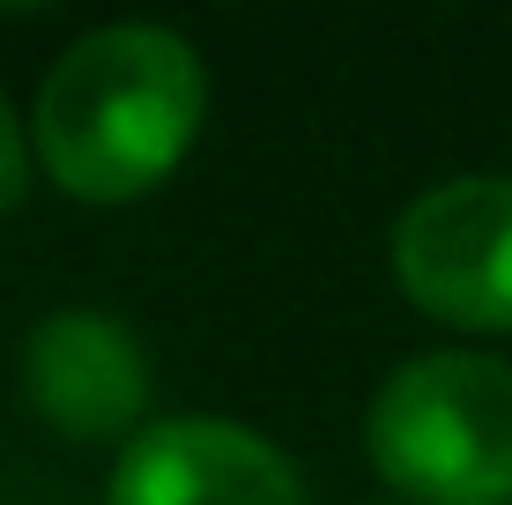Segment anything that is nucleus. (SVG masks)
Instances as JSON below:
<instances>
[{
	"label": "nucleus",
	"instance_id": "1",
	"mask_svg": "<svg viewBox=\"0 0 512 505\" xmlns=\"http://www.w3.org/2000/svg\"><path fill=\"white\" fill-rule=\"evenodd\" d=\"M208 112L201 52L164 23H104L52 60L30 104V156L75 201H134L186 164Z\"/></svg>",
	"mask_w": 512,
	"mask_h": 505
},
{
	"label": "nucleus",
	"instance_id": "2",
	"mask_svg": "<svg viewBox=\"0 0 512 505\" xmlns=\"http://www.w3.org/2000/svg\"><path fill=\"white\" fill-rule=\"evenodd\" d=\"M364 454L409 505H512V364L423 350L364 409Z\"/></svg>",
	"mask_w": 512,
	"mask_h": 505
},
{
	"label": "nucleus",
	"instance_id": "3",
	"mask_svg": "<svg viewBox=\"0 0 512 505\" xmlns=\"http://www.w3.org/2000/svg\"><path fill=\"white\" fill-rule=\"evenodd\" d=\"M394 283L446 327L512 335V179L468 171L416 194L394 223Z\"/></svg>",
	"mask_w": 512,
	"mask_h": 505
},
{
	"label": "nucleus",
	"instance_id": "4",
	"mask_svg": "<svg viewBox=\"0 0 512 505\" xmlns=\"http://www.w3.org/2000/svg\"><path fill=\"white\" fill-rule=\"evenodd\" d=\"M104 505H305V476L231 416H156L127 439Z\"/></svg>",
	"mask_w": 512,
	"mask_h": 505
},
{
	"label": "nucleus",
	"instance_id": "5",
	"mask_svg": "<svg viewBox=\"0 0 512 505\" xmlns=\"http://www.w3.org/2000/svg\"><path fill=\"white\" fill-rule=\"evenodd\" d=\"M23 402L60 439H134L149 416V350L97 305L45 312L23 342Z\"/></svg>",
	"mask_w": 512,
	"mask_h": 505
},
{
	"label": "nucleus",
	"instance_id": "6",
	"mask_svg": "<svg viewBox=\"0 0 512 505\" xmlns=\"http://www.w3.org/2000/svg\"><path fill=\"white\" fill-rule=\"evenodd\" d=\"M23 179H30V134H23V119L8 112V97H0V216L23 201Z\"/></svg>",
	"mask_w": 512,
	"mask_h": 505
}]
</instances>
